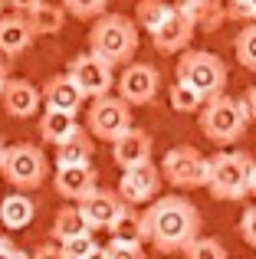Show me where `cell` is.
Here are the masks:
<instances>
[{
  "label": "cell",
  "mask_w": 256,
  "mask_h": 259,
  "mask_svg": "<svg viewBox=\"0 0 256 259\" xmlns=\"http://www.w3.org/2000/svg\"><path fill=\"white\" fill-rule=\"evenodd\" d=\"M200 233V210L194 200L178 194L154 197L151 207L141 213V236L158 253H181L184 243H191Z\"/></svg>",
  "instance_id": "1"
},
{
  "label": "cell",
  "mask_w": 256,
  "mask_h": 259,
  "mask_svg": "<svg viewBox=\"0 0 256 259\" xmlns=\"http://www.w3.org/2000/svg\"><path fill=\"white\" fill-rule=\"evenodd\" d=\"M89 50L112 66L132 63L138 53V23L125 13H99L89 30Z\"/></svg>",
  "instance_id": "2"
},
{
  "label": "cell",
  "mask_w": 256,
  "mask_h": 259,
  "mask_svg": "<svg viewBox=\"0 0 256 259\" xmlns=\"http://www.w3.org/2000/svg\"><path fill=\"white\" fill-rule=\"evenodd\" d=\"M197 125L214 145H233L246 135V125H250V115H246L243 99H230L227 92L214 95L200 105L197 112Z\"/></svg>",
  "instance_id": "3"
},
{
  "label": "cell",
  "mask_w": 256,
  "mask_h": 259,
  "mask_svg": "<svg viewBox=\"0 0 256 259\" xmlns=\"http://www.w3.org/2000/svg\"><path fill=\"white\" fill-rule=\"evenodd\" d=\"M256 161L246 151H220L207 158V184L210 197L217 200H243L250 197V174Z\"/></svg>",
  "instance_id": "4"
},
{
  "label": "cell",
  "mask_w": 256,
  "mask_h": 259,
  "mask_svg": "<svg viewBox=\"0 0 256 259\" xmlns=\"http://www.w3.org/2000/svg\"><path fill=\"white\" fill-rule=\"evenodd\" d=\"M178 79L187 82V85H194L204 99H214V95L227 92L230 72H227L224 59L214 56V53H207V50H181Z\"/></svg>",
  "instance_id": "5"
},
{
  "label": "cell",
  "mask_w": 256,
  "mask_h": 259,
  "mask_svg": "<svg viewBox=\"0 0 256 259\" xmlns=\"http://www.w3.org/2000/svg\"><path fill=\"white\" fill-rule=\"evenodd\" d=\"M0 174L17 190H36V187H43L46 174H50V164H46V154L39 145L20 141V145H4Z\"/></svg>",
  "instance_id": "6"
},
{
  "label": "cell",
  "mask_w": 256,
  "mask_h": 259,
  "mask_svg": "<svg viewBox=\"0 0 256 259\" xmlns=\"http://www.w3.org/2000/svg\"><path fill=\"white\" fill-rule=\"evenodd\" d=\"M132 128V105L122 99V95H96L86 112V132L96 141H115L122 132Z\"/></svg>",
  "instance_id": "7"
},
{
  "label": "cell",
  "mask_w": 256,
  "mask_h": 259,
  "mask_svg": "<svg viewBox=\"0 0 256 259\" xmlns=\"http://www.w3.org/2000/svg\"><path fill=\"white\" fill-rule=\"evenodd\" d=\"M66 72H69V79L79 85V92H82L86 99H96V95H105V92L115 89V66H112L109 59H102L99 53H92V50L72 56L69 66H66Z\"/></svg>",
  "instance_id": "8"
},
{
  "label": "cell",
  "mask_w": 256,
  "mask_h": 259,
  "mask_svg": "<svg viewBox=\"0 0 256 259\" xmlns=\"http://www.w3.org/2000/svg\"><path fill=\"white\" fill-rule=\"evenodd\" d=\"M161 177L178 190H194L207 184V158L194 145H178L161 161Z\"/></svg>",
  "instance_id": "9"
},
{
  "label": "cell",
  "mask_w": 256,
  "mask_h": 259,
  "mask_svg": "<svg viewBox=\"0 0 256 259\" xmlns=\"http://www.w3.org/2000/svg\"><path fill=\"white\" fill-rule=\"evenodd\" d=\"M115 89L128 105H148L161 92V72L151 63H125L122 72L115 76Z\"/></svg>",
  "instance_id": "10"
},
{
  "label": "cell",
  "mask_w": 256,
  "mask_h": 259,
  "mask_svg": "<svg viewBox=\"0 0 256 259\" xmlns=\"http://www.w3.org/2000/svg\"><path fill=\"white\" fill-rule=\"evenodd\" d=\"M161 167H154L151 161H141V164H132V167H122V181H118V194H122L125 203L138 207V203H151L154 197L161 194Z\"/></svg>",
  "instance_id": "11"
},
{
  "label": "cell",
  "mask_w": 256,
  "mask_h": 259,
  "mask_svg": "<svg viewBox=\"0 0 256 259\" xmlns=\"http://www.w3.org/2000/svg\"><path fill=\"white\" fill-rule=\"evenodd\" d=\"M194 33H197V30H194L191 20H187L178 7H171V10H167V17L161 20V23L148 33V36H151V43H154V50H158V53L174 56V53H181V50H187V46H191Z\"/></svg>",
  "instance_id": "12"
},
{
  "label": "cell",
  "mask_w": 256,
  "mask_h": 259,
  "mask_svg": "<svg viewBox=\"0 0 256 259\" xmlns=\"http://www.w3.org/2000/svg\"><path fill=\"white\" fill-rule=\"evenodd\" d=\"M79 210H82L89 230H109L115 223V217L125 210V200L118 190H109V187H92L82 200H76Z\"/></svg>",
  "instance_id": "13"
},
{
  "label": "cell",
  "mask_w": 256,
  "mask_h": 259,
  "mask_svg": "<svg viewBox=\"0 0 256 259\" xmlns=\"http://www.w3.org/2000/svg\"><path fill=\"white\" fill-rule=\"evenodd\" d=\"M53 187L63 200H82L92 187H99V171L92 167V161L86 164H56V174H53Z\"/></svg>",
  "instance_id": "14"
},
{
  "label": "cell",
  "mask_w": 256,
  "mask_h": 259,
  "mask_svg": "<svg viewBox=\"0 0 256 259\" xmlns=\"http://www.w3.org/2000/svg\"><path fill=\"white\" fill-rule=\"evenodd\" d=\"M0 102H4V112L10 118H33L39 112V105H43V95L26 79H7L4 92H0Z\"/></svg>",
  "instance_id": "15"
},
{
  "label": "cell",
  "mask_w": 256,
  "mask_h": 259,
  "mask_svg": "<svg viewBox=\"0 0 256 259\" xmlns=\"http://www.w3.org/2000/svg\"><path fill=\"white\" fill-rule=\"evenodd\" d=\"M112 145V161H115V167H132V164H141V161H151V135L145 132V128H128L122 132L115 141H109Z\"/></svg>",
  "instance_id": "16"
},
{
  "label": "cell",
  "mask_w": 256,
  "mask_h": 259,
  "mask_svg": "<svg viewBox=\"0 0 256 259\" xmlns=\"http://www.w3.org/2000/svg\"><path fill=\"white\" fill-rule=\"evenodd\" d=\"M39 95H43L46 108H59V112H69V115H79V108H82V102H86V95L79 92V85L69 79V72L50 76L46 85L39 89Z\"/></svg>",
  "instance_id": "17"
},
{
  "label": "cell",
  "mask_w": 256,
  "mask_h": 259,
  "mask_svg": "<svg viewBox=\"0 0 256 259\" xmlns=\"http://www.w3.org/2000/svg\"><path fill=\"white\" fill-rule=\"evenodd\" d=\"M33 30L23 13H0V53L4 56H23L33 43Z\"/></svg>",
  "instance_id": "18"
},
{
  "label": "cell",
  "mask_w": 256,
  "mask_h": 259,
  "mask_svg": "<svg viewBox=\"0 0 256 259\" xmlns=\"http://www.w3.org/2000/svg\"><path fill=\"white\" fill-rule=\"evenodd\" d=\"M181 13L194 23V30H204V33H217L220 26L227 23V7L224 0H178Z\"/></svg>",
  "instance_id": "19"
},
{
  "label": "cell",
  "mask_w": 256,
  "mask_h": 259,
  "mask_svg": "<svg viewBox=\"0 0 256 259\" xmlns=\"http://www.w3.org/2000/svg\"><path fill=\"white\" fill-rule=\"evenodd\" d=\"M26 17V23H30V30H33V36H56V33H63V26H66V7L63 4H50V0H39L33 10H26L23 13Z\"/></svg>",
  "instance_id": "20"
},
{
  "label": "cell",
  "mask_w": 256,
  "mask_h": 259,
  "mask_svg": "<svg viewBox=\"0 0 256 259\" xmlns=\"http://www.w3.org/2000/svg\"><path fill=\"white\" fill-rule=\"evenodd\" d=\"M82 132V125L76 121V115L69 112H59V108H46L43 118H39V138L46 141V145H63V141H69L72 135Z\"/></svg>",
  "instance_id": "21"
},
{
  "label": "cell",
  "mask_w": 256,
  "mask_h": 259,
  "mask_svg": "<svg viewBox=\"0 0 256 259\" xmlns=\"http://www.w3.org/2000/svg\"><path fill=\"white\" fill-rule=\"evenodd\" d=\"M36 217V203L33 197H26V190H17L10 197H0V223L7 230H23Z\"/></svg>",
  "instance_id": "22"
},
{
  "label": "cell",
  "mask_w": 256,
  "mask_h": 259,
  "mask_svg": "<svg viewBox=\"0 0 256 259\" xmlns=\"http://www.w3.org/2000/svg\"><path fill=\"white\" fill-rule=\"evenodd\" d=\"M92 154H96V138L82 128L69 141L56 145V164H86V161H92Z\"/></svg>",
  "instance_id": "23"
},
{
  "label": "cell",
  "mask_w": 256,
  "mask_h": 259,
  "mask_svg": "<svg viewBox=\"0 0 256 259\" xmlns=\"http://www.w3.org/2000/svg\"><path fill=\"white\" fill-rule=\"evenodd\" d=\"M86 230H89V223H86L79 203L72 207V200H69V207H59V210H56V217H53V227H50V236H53L56 243H63V240H69V236H76V233H86Z\"/></svg>",
  "instance_id": "24"
},
{
  "label": "cell",
  "mask_w": 256,
  "mask_h": 259,
  "mask_svg": "<svg viewBox=\"0 0 256 259\" xmlns=\"http://www.w3.org/2000/svg\"><path fill=\"white\" fill-rule=\"evenodd\" d=\"M167 102H171V108L178 115H197L200 112V105H204V95L197 92L194 85H187V82H181V79H174V85L167 89Z\"/></svg>",
  "instance_id": "25"
},
{
  "label": "cell",
  "mask_w": 256,
  "mask_h": 259,
  "mask_svg": "<svg viewBox=\"0 0 256 259\" xmlns=\"http://www.w3.org/2000/svg\"><path fill=\"white\" fill-rule=\"evenodd\" d=\"M59 256H63V259L102 256V246H99V240L92 236V230H86V233H76V236H69V240L59 243Z\"/></svg>",
  "instance_id": "26"
},
{
  "label": "cell",
  "mask_w": 256,
  "mask_h": 259,
  "mask_svg": "<svg viewBox=\"0 0 256 259\" xmlns=\"http://www.w3.org/2000/svg\"><path fill=\"white\" fill-rule=\"evenodd\" d=\"M233 53H237V63L243 66L246 72H256V20H250V23L237 33Z\"/></svg>",
  "instance_id": "27"
},
{
  "label": "cell",
  "mask_w": 256,
  "mask_h": 259,
  "mask_svg": "<svg viewBox=\"0 0 256 259\" xmlns=\"http://www.w3.org/2000/svg\"><path fill=\"white\" fill-rule=\"evenodd\" d=\"M181 253L191 256V259H227V246L217 240V236L197 233L191 243H184V249H181Z\"/></svg>",
  "instance_id": "28"
},
{
  "label": "cell",
  "mask_w": 256,
  "mask_h": 259,
  "mask_svg": "<svg viewBox=\"0 0 256 259\" xmlns=\"http://www.w3.org/2000/svg\"><path fill=\"white\" fill-rule=\"evenodd\" d=\"M171 7L174 4H167V0H138V7H135V23H138L141 30L151 33L154 26L167 17V10H171Z\"/></svg>",
  "instance_id": "29"
},
{
  "label": "cell",
  "mask_w": 256,
  "mask_h": 259,
  "mask_svg": "<svg viewBox=\"0 0 256 259\" xmlns=\"http://www.w3.org/2000/svg\"><path fill=\"white\" fill-rule=\"evenodd\" d=\"M102 256H112V259H138V256H145V240L112 236V240L102 246Z\"/></svg>",
  "instance_id": "30"
},
{
  "label": "cell",
  "mask_w": 256,
  "mask_h": 259,
  "mask_svg": "<svg viewBox=\"0 0 256 259\" xmlns=\"http://www.w3.org/2000/svg\"><path fill=\"white\" fill-rule=\"evenodd\" d=\"M112 236H128V240H145L141 236V213H135L132 203H125V210L115 217V223L109 227Z\"/></svg>",
  "instance_id": "31"
},
{
  "label": "cell",
  "mask_w": 256,
  "mask_h": 259,
  "mask_svg": "<svg viewBox=\"0 0 256 259\" xmlns=\"http://www.w3.org/2000/svg\"><path fill=\"white\" fill-rule=\"evenodd\" d=\"M66 7V13L76 20H96L99 13H105L109 0H59Z\"/></svg>",
  "instance_id": "32"
},
{
  "label": "cell",
  "mask_w": 256,
  "mask_h": 259,
  "mask_svg": "<svg viewBox=\"0 0 256 259\" xmlns=\"http://www.w3.org/2000/svg\"><path fill=\"white\" fill-rule=\"evenodd\" d=\"M227 7V17L230 20H256V0H230V4H224Z\"/></svg>",
  "instance_id": "33"
},
{
  "label": "cell",
  "mask_w": 256,
  "mask_h": 259,
  "mask_svg": "<svg viewBox=\"0 0 256 259\" xmlns=\"http://www.w3.org/2000/svg\"><path fill=\"white\" fill-rule=\"evenodd\" d=\"M240 236H243L246 246L256 249V207L243 210V217H240Z\"/></svg>",
  "instance_id": "34"
},
{
  "label": "cell",
  "mask_w": 256,
  "mask_h": 259,
  "mask_svg": "<svg viewBox=\"0 0 256 259\" xmlns=\"http://www.w3.org/2000/svg\"><path fill=\"white\" fill-rule=\"evenodd\" d=\"M0 256H13V259H23L26 253H23V249H20V246H17V243H13V240H10V236H7V233H0Z\"/></svg>",
  "instance_id": "35"
},
{
  "label": "cell",
  "mask_w": 256,
  "mask_h": 259,
  "mask_svg": "<svg viewBox=\"0 0 256 259\" xmlns=\"http://www.w3.org/2000/svg\"><path fill=\"white\" fill-rule=\"evenodd\" d=\"M243 105H246V115H250V121H256V85L246 89L243 95Z\"/></svg>",
  "instance_id": "36"
},
{
  "label": "cell",
  "mask_w": 256,
  "mask_h": 259,
  "mask_svg": "<svg viewBox=\"0 0 256 259\" xmlns=\"http://www.w3.org/2000/svg\"><path fill=\"white\" fill-rule=\"evenodd\" d=\"M33 256H36V259H43V256H59V243H56V246H50V243H39V246L33 249Z\"/></svg>",
  "instance_id": "37"
},
{
  "label": "cell",
  "mask_w": 256,
  "mask_h": 259,
  "mask_svg": "<svg viewBox=\"0 0 256 259\" xmlns=\"http://www.w3.org/2000/svg\"><path fill=\"white\" fill-rule=\"evenodd\" d=\"M7 4H10L17 13H26V10H33V7H36L39 0H7Z\"/></svg>",
  "instance_id": "38"
},
{
  "label": "cell",
  "mask_w": 256,
  "mask_h": 259,
  "mask_svg": "<svg viewBox=\"0 0 256 259\" xmlns=\"http://www.w3.org/2000/svg\"><path fill=\"white\" fill-rule=\"evenodd\" d=\"M7 79H10V69H7V63H4V59H0V92H4Z\"/></svg>",
  "instance_id": "39"
},
{
  "label": "cell",
  "mask_w": 256,
  "mask_h": 259,
  "mask_svg": "<svg viewBox=\"0 0 256 259\" xmlns=\"http://www.w3.org/2000/svg\"><path fill=\"white\" fill-rule=\"evenodd\" d=\"M250 197H256V164H253V174H250Z\"/></svg>",
  "instance_id": "40"
},
{
  "label": "cell",
  "mask_w": 256,
  "mask_h": 259,
  "mask_svg": "<svg viewBox=\"0 0 256 259\" xmlns=\"http://www.w3.org/2000/svg\"><path fill=\"white\" fill-rule=\"evenodd\" d=\"M4 7H7V0H0V13H4Z\"/></svg>",
  "instance_id": "41"
},
{
  "label": "cell",
  "mask_w": 256,
  "mask_h": 259,
  "mask_svg": "<svg viewBox=\"0 0 256 259\" xmlns=\"http://www.w3.org/2000/svg\"><path fill=\"white\" fill-rule=\"evenodd\" d=\"M0 154H4V138H0Z\"/></svg>",
  "instance_id": "42"
}]
</instances>
